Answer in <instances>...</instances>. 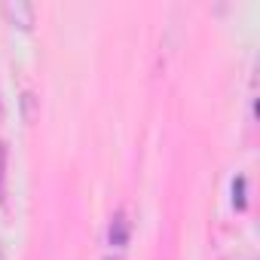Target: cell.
<instances>
[{"instance_id": "6da1fadb", "label": "cell", "mask_w": 260, "mask_h": 260, "mask_svg": "<svg viewBox=\"0 0 260 260\" xmlns=\"http://www.w3.org/2000/svg\"><path fill=\"white\" fill-rule=\"evenodd\" d=\"M0 260H7V254H4V245H0Z\"/></svg>"}]
</instances>
